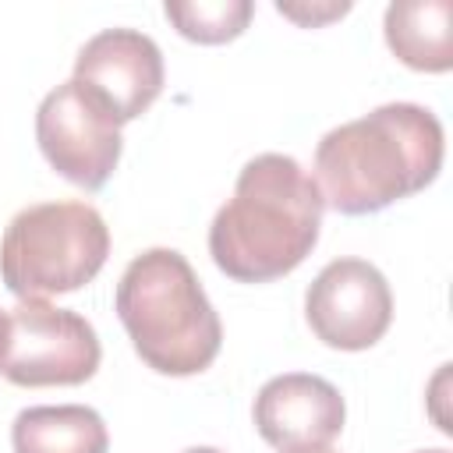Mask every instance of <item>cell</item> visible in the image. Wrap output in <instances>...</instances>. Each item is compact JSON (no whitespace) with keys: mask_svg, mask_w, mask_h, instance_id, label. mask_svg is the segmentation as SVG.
<instances>
[{"mask_svg":"<svg viewBox=\"0 0 453 453\" xmlns=\"http://www.w3.org/2000/svg\"><path fill=\"white\" fill-rule=\"evenodd\" d=\"M418 453H449V449H418Z\"/></svg>","mask_w":453,"mask_h":453,"instance_id":"obj_16","label":"cell"},{"mask_svg":"<svg viewBox=\"0 0 453 453\" xmlns=\"http://www.w3.org/2000/svg\"><path fill=\"white\" fill-rule=\"evenodd\" d=\"M14 453H106L110 432L92 407H28L11 425Z\"/></svg>","mask_w":453,"mask_h":453,"instance_id":"obj_11","label":"cell"},{"mask_svg":"<svg viewBox=\"0 0 453 453\" xmlns=\"http://www.w3.org/2000/svg\"><path fill=\"white\" fill-rule=\"evenodd\" d=\"M311 333L333 350H368L393 322V294L386 276L365 258L329 262L304 294Z\"/></svg>","mask_w":453,"mask_h":453,"instance_id":"obj_7","label":"cell"},{"mask_svg":"<svg viewBox=\"0 0 453 453\" xmlns=\"http://www.w3.org/2000/svg\"><path fill=\"white\" fill-rule=\"evenodd\" d=\"M322 209V195L297 159L262 152L244 163L234 198L212 216L209 255L237 283L280 280L311 255Z\"/></svg>","mask_w":453,"mask_h":453,"instance_id":"obj_2","label":"cell"},{"mask_svg":"<svg viewBox=\"0 0 453 453\" xmlns=\"http://www.w3.org/2000/svg\"><path fill=\"white\" fill-rule=\"evenodd\" d=\"M110 255L106 219L88 202H39L21 209L0 237L4 287L42 301L85 287Z\"/></svg>","mask_w":453,"mask_h":453,"instance_id":"obj_4","label":"cell"},{"mask_svg":"<svg viewBox=\"0 0 453 453\" xmlns=\"http://www.w3.org/2000/svg\"><path fill=\"white\" fill-rule=\"evenodd\" d=\"M35 142L46 163L85 191H96L110 180L124 149L117 117L74 78L57 85L39 103Z\"/></svg>","mask_w":453,"mask_h":453,"instance_id":"obj_6","label":"cell"},{"mask_svg":"<svg viewBox=\"0 0 453 453\" xmlns=\"http://www.w3.org/2000/svg\"><path fill=\"white\" fill-rule=\"evenodd\" d=\"M453 4L449 0H396L386 7V42L414 71L453 67Z\"/></svg>","mask_w":453,"mask_h":453,"instance_id":"obj_10","label":"cell"},{"mask_svg":"<svg viewBox=\"0 0 453 453\" xmlns=\"http://www.w3.org/2000/svg\"><path fill=\"white\" fill-rule=\"evenodd\" d=\"M4 333H7V311L0 308V354H4Z\"/></svg>","mask_w":453,"mask_h":453,"instance_id":"obj_14","label":"cell"},{"mask_svg":"<svg viewBox=\"0 0 453 453\" xmlns=\"http://www.w3.org/2000/svg\"><path fill=\"white\" fill-rule=\"evenodd\" d=\"M163 11L184 39L205 42V46L237 39L255 14L251 0H188V4L166 0Z\"/></svg>","mask_w":453,"mask_h":453,"instance_id":"obj_12","label":"cell"},{"mask_svg":"<svg viewBox=\"0 0 453 453\" xmlns=\"http://www.w3.org/2000/svg\"><path fill=\"white\" fill-rule=\"evenodd\" d=\"M103 357L92 322L71 308L21 301L7 311L0 375L14 386H78Z\"/></svg>","mask_w":453,"mask_h":453,"instance_id":"obj_5","label":"cell"},{"mask_svg":"<svg viewBox=\"0 0 453 453\" xmlns=\"http://www.w3.org/2000/svg\"><path fill=\"white\" fill-rule=\"evenodd\" d=\"M280 14L301 21V25H322V21H333V18H343L350 11V4H326V7H297V4H276Z\"/></svg>","mask_w":453,"mask_h":453,"instance_id":"obj_13","label":"cell"},{"mask_svg":"<svg viewBox=\"0 0 453 453\" xmlns=\"http://www.w3.org/2000/svg\"><path fill=\"white\" fill-rule=\"evenodd\" d=\"M446 156L442 124L418 103H386L322 134L311 180L322 205L343 216L379 212L425 191Z\"/></svg>","mask_w":453,"mask_h":453,"instance_id":"obj_1","label":"cell"},{"mask_svg":"<svg viewBox=\"0 0 453 453\" xmlns=\"http://www.w3.org/2000/svg\"><path fill=\"white\" fill-rule=\"evenodd\" d=\"M255 428L280 453H315L343 432V396L333 382L308 372L269 379L255 396Z\"/></svg>","mask_w":453,"mask_h":453,"instance_id":"obj_9","label":"cell"},{"mask_svg":"<svg viewBox=\"0 0 453 453\" xmlns=\"http://www.w3.org/2000/svg\"><path fill=\"white\" fill-rule=\"evenodd\" d=\"M184 453H223V449H212V446H195V449H184Z\"/></svg>","mask_w":453,"mask_h":453,"instance_id":"obj_15","label":"cell"},{"mask_svg":"<svg viewBox=\"0 0 453 453\" xmlns=\"http://www.w3.org/2000/svg\"><path fill=\"white\" fill-rule=\"evenodd\" d=\"M315 453H336V449H315Z\"/></svg>","mask_w":453,"mask_h":453,"instance_id":"obj_17","label":"cell"},{"mask_svg":"<svg viewBox=\"0 0 453 453\" xmlns=\"http://www.w3.org/2000/svg\"><path fill=\"white\" fill-rule=\"evenodd\" d=\"M74 81L99 96L117 124H127L159 99L163 53L138 28H103L78 50Z\"/></svg>","mask_w":453,"mask_h":453,"instance_id":"obj_8","label":"cell"},{"mask_svg":"<svg viewBox=\"0 0 453 453\" xmlns=\"http://www.w3.org/2000/svg\"><path fill=\"white\" fill-rule=\"evenodd\" d=\"M113 304L134 354L159 375H198L223 347L219 315L191 262L173 248L134 255L117 283Z\"/></svg>","mask_w":453,"mask_h":453,"instance_id":"obj_3","label":"cell"}]
</instances>
